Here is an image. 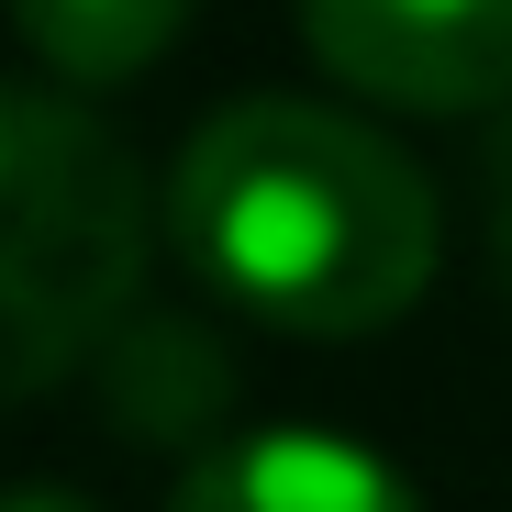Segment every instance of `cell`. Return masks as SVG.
Returning a JSON list of instances; mask_svg holds the SVG:
<instances>
[{
  "instance_id": "4",
  "label": "cell",
  "mask_w": 512,
  "mask_h": 512,
  "mask_svg": "<svg viewBox=\"0 0 512 512\" xmlns=\"http://www.w3.org/2000/svg\"><path fill=\"white\" fill-rule=\"evenodd\" d=\"M167 512H423V490L368 446L323 435V423H256V435H212Z\"/></svg>"
},
{
  "instance_id": "2",
  "label": "cell",
  "mask_w": 512,
  "mask_h": 512,
  "mask_svg": "<svg viewBox=\"0 0 512 512\" xmlns=\"http://www.w3.org/2000/svg\"><path fill=\"white\" fill-rule=\"evenodd\" d=\"M145 167L67 90L0 78V401H34L112 346L145 279Z\"/></svg>"
},
{
  "instance_id": "5",
  "label": "cell",
  "mask_w": 512,
  "mask_h": 512,
  "mask_svg": "<svg viewBox=\"0 0 512 512\" xmlns=\"http://www.w3.org/2000/svg\"><path fill=\"white\" fill-rule=\"evenodd\" d=\"M101 390H112V423L123 435H156V446H212L223 435V401H234V368L201 323L179 312H123L112 346H101Z\"/></svg>"
},
{
  "instance_id": "3",
  "label": "cell",
  "mask_w": 512,
  "mask_h": 512,
  "mask_svg": "<svg viewBox=\"0 0 512 512\" xmlns=\"http://www.w3.org/2000/svg\"><path fill=\"white\" fill-rule=\"evenodd\" d=\"M323 78L390 112H501L512 101V0H301Z\"/></svg>"
},
{
  "instance_id": "1",
  "label": "cell",
  "mask_w": 512,
  "mask_h": 512,
  "mask_svg": "<svg viewBox=\"0 0 512 512\" xmlns=\"http://www.w3.org/2000/svg\"><path fill=\"white\" fill-rule=\"evenodd\" d=\"M179 268L279 334H379L435 290L423 167L334 101H223L167 167Z\"/></svg>"
},
{
  "instance_id": "6",
  "label": "cell",
  "mask_w": 512,
  "mask_h": 512,
  "mask_svg": "<svg viewBox=\"0 0 512 512\" xmlns=\"http://www.w3.org/2000/svg\"><path fill=\"white\" fill-rule=\"evenodd\" d=\"M190 12L201 0H12L23 45L67 78V90H123V78H145L190 34Z\"/></svg>"
},
{
  "instance_id": "7",
  "label": "cell",
  "mask_w": 512,
  "mask_h": 512,
  "mask_svg": "<svg viewBox=\"0 0 512 512\" xmlns=\"http://www.w3.org/2000/svg\"><path fill=\"white\" fill-rule=\"evenodd\" d=\"M490 268H501V290H512V101H501V123H490Z\"/></svg>"
},
{
  "instance_id": "8",
  "label": "cell",
  "mask_w": 512,
  "mask_h": 512,
  "mask_svg": "<svg viewBox=\"0 0 512 512\" xmlns=\"http://www.w3.org/2000/svg\"><path fill=\"white\" fill-rule=\"evenodd\" d=\"M0 512H101V501H78V490H0Z\"/></svg>"
}]
</instances>
